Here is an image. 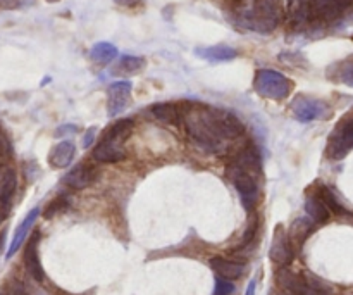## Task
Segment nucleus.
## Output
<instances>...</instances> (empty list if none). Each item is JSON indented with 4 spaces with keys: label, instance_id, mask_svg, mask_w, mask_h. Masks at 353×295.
Segmentation results:
<instances>
[{
    "label": "nucleus",
    "instance_id": "nucleus-15",
    "mask_svg": "<svg viewBox=\"0 0 353 295\" xmlns=\"http://www.w3.org/2000/svg\"><path fill=\"white\" fill-rule=\"evenodd\" d=\"M38 216H40V209L38 207H34V209H31L30 213H28V216L24 218L23 223L17 227L16 234H14L12 240H10V245H9V251H7V259L12 258L14 254H16L17 251H19L21 245L24 244V240H26L28 234H30V230L33 228V225L37 223Z\"/></svg>",
    "mask_w": 353,
    "mask_h": 295
},
{
    "label": "nucleus",
    "instance_id": "nucleus-35",
    "mask_svg": "<svg viewBox=\"0 0 353 295\" xmlns=\"http://www.w3.org/2000/svg\"><path fill=\"white\" fill-rule=\"evenodd\" d=\"M245 295H255V280H252V282L248 283L247 292H245Z\"/></svg>",
    "mask_w": 353,
    "mask_h": 295
},
{
    "label": "nucleus",
    "instance_id": "nucleus-9",
    "mask_svg": "<svg viewBox=\"0 0 353 295\" xmlns=\"http://www.w3.org/2000/svg\"><path fill=\"white\" fill-rule=\"evenodd\" d=\"M269 258L272 263L279 266H288L290 263L295 258V252H293V244L288 238L286 231L283 230V227L276 228L274 238H272L271 249H269Z\"/></svg>",
    "mask_w": 353,
    "mask_h": 295
},
{
    "label": "nucleus",
    "instance_id": "nucleus-16",
    "mask_svg": "<svg viewBox=\"0 0 353 295\" xmlns=\"http://www.w3.org/2000/svg\"><path fill=\"white\" fill-rule=\"evenodd\" d=\"M76 155V147L71 140H62L55 145L48 155V164L55 169L68 168Z\"/></svg>",
    "mask_w": 353,
    "mask_h": 295
},
{
    "label": "nucleus",
    "instance_id": "nucleus-19",
    "mask_svg": "<svg viewBox=\"0 0 353 295\" xmlns=\"http://www.w3.org/2000/svg\"><path fill=\"white\" fill-rule=\"evenodd\" d=\"M195 54L200 59H205L209 62H228L233 61L238 52L233 47H228V45H212V47L196 48Z\"/></svg>",
    "mask_w": 353,
    "mask_h": 295
},
{
    "label": "nucleus",
    "instance_id": "nucleus-33",
    "mask_svg": "<svg viewBox=\"0 0 353 295\" xmlns=\"http://www.w3.org/2000/svg\"><path fill=\"white\" fill-rule=\"evenodd\" d=\"M116 3H119V6H126V7H131L134 6V3H138L140 0H114Z\"/></svg>",
    "mask_w": 353,
    "mask_h": 295
},
{
    "label": "nucleus",
    "instance_id": "nucleus-10",
    "mask_svg": "<svg viewBox=\"0 0 353 295\" xmlns=\"http://www.w3.org/2000/svg\"><path fill=\"white\" fill-rule=\"evenodd\" d=\"M131 95V83L130 82H116L107 88V111L110 116H117L123 113L130 104Z\"/></svg>",
    "mask_w": 353,
    "mask_h": 295
},
{
    "label": "nucleus",
    "instance_id": "nucleus-36",
    "mask_svg": "<svg viewBox=\"0 0 353 295\" xmlns=\"http://www.w3.org/2000/svg\"><path fill=\"white\" fill-rule=\"evenodd\" d=\"M272 295H293V294L285 292V290H279V292H276V294H272Z\"/></svg>",
    "mask_w": 353,
    "mask_h": 295
},
{
    "label": "nucleus",
    "instance_id": "nucleus-30",
    "mask_svg": "<svg viewBox=\"0 0 353 295\" xmlns=\"http://www.w3.org/2000/svg\"><path fill=\"white\" fill-rule=\"evenodd\" d=\"M31 0H0V9L10 10V9H19V7L26 6Z\"/></svg>",
    "mask_w": 353,
    "mask_h": 295
},
{
    "label": "nucleus",
    "instance_id": "nucleus-34",
    "mask_svg": "<svg viewBox=\"0 0 353 295\" xmlns=\"http://www.w3.org/2000/svg\"><path fill=\"white\" fill-rule=\"evenodd\" d=\"M69 131H71V133H74V126H61V130H57V133L55 135H62V133H69Z\"/></svg>",
    "mask_w": 353,
    "mask_h": 295
},
{
    "label": "nucleus",
    "instance_id": "nucleus-22",
    "mask_svg": "<svg viewBox=\"0 0 353 295\" xmlns=\"http://www.w3.org/2000/svg\"><path fill=\"white\" fill-rule=\"evenodd\" d=\"M312 230H314V221L310 220V218H299V220L293 221L292 228H290L288 238L292 240V244L302 245Z\"/></svg>",
    "mask_w": 353,
    "mask_h": 295
},
{
    "label": "nucleus",
    "instance_id": "nucleus-2",
    "mask_svg": "<svg viewBox=\"0 0 353 295\" xmlns=\"http://www.w3.org/2000/svg\"><path fill=\"white\" fill-rule=\"evenodd\" d=\"M134 123L131 120H121L107 128L102 135V140L93 151V159L99 162H119L126 158L124 152V142L130 138Z\"/></svg>",
    "mask_w": 353,
    "mask_h": 295
},
{
    "label": "nucleus",
    "instance_id": "nucleus-8",
    "mask_svg": "<svg viewBox=\"0 0 353 295\" xmlns=\"http://www.w3.org/2000/svg\"><path fill=\"white\" fill-rule=\"evenodd\" d=\"M353 3V0H309V12L323 21L340 17Z\"/></svg>",
    "mask_w": 353,
    "mask_h": 295
},
{
    "label": "nucleus",
    "instance_id": "nucleus-17",
    "mask_svg": "<svg viewBox=\"0 0 353 295\" xmlns=\"http://www.w3.org/2000/svg\"><path fill=\"white\" fill-rule=\"evenodd\" d=\"M17 189V176L12 168L2 166L0 168V204L9 206L12 204V197Z\"/></svg>",
    "mask_w": 353,
    "mask_h": 295
},
{
    "label": "nucleus",
    "instance_id": "nucleus-11",
    "mask_svg": "<svg viewBox=\"0 0 353 295\" xmlns=\"http://www.w3.org/2000/svg\"><path fill=\"white\" fill-rule=\"evenodd\" d=\"M38 242H40V231H34L30 240H28L26 249H24V266H26L28 273L33 276V280L43 282L45 272L41 268L40 256H38Z\"/></svg>",
    "mask_w": 353,
    "mask_h": 295
},
{
    "label": "nucleus",
    "instance_id": "nucleus-21",
    "mask_svg": "<svg viewBox=\"0 0 353 295\" xmlns=\"http://www.w3.org/2000/svg\"><path fill=\"white\" fill-rule=\"evenodd\" d=\"M152 114H154V117H157L159 121H162V123H169V124L181 123V113H179L178 106H174V104H169V102L155 104V106L152 107Z\"/></svg>",
    "mask_w": 353,
    "mask_h": 295
},
{
    "label": "nucleus",
    "instance_id": "nucleus-37",
    "mask_svg": "<svg viewBox=\"0 0 353 295\" xmlns=\"http://www.w3.org/2000/svg\"><path fill=\"white\" fill-rule=\"evenodd\" d=\"M0 295H3V294H0Z\"/></svg>",
    "mask_w": 353,
    "mask_h": 295
},
{
    "label": "nucleus",
    "instance_id": "nucleus-24",
    "mask_svg": "<svg viewBox=\"0 0 353 295\" xmlns=\"http://www.w3.org/2000/svg\"><path fill=\"white\" fill-rule=\"evenodd\" d=\"M319 197L323 199V202L326 204V207L330 209V213H331V211H333L334 214H345V213H347V209H345V207L341 206L340 202H338L336 196H334V193L331 192L330 189H326V187H323V189H321Z\"/></svg>",
    "mask_w": 353,
    "mask_h": 295
},
{
    "label": "nucleus",
    "instance_id": "nucleus-13",
    "mask_svg": "<svg viewBox=\"0 0 353 295\" xmlns=\"http://www.w3.org/2000/svg\"><path fill=\"white\" fill-rule=\"evenodd\" d=\"M236 166H240L241 169L245 171L252 173V175L259 176L262 171V161H261V154H259L257 147L254 144H247L245 147H241L240 151L234 154L233 161Z\"/></svg>",
    "mask_w": 353,
    "mask_h": 295
},
{
    "label": "nucleus",
    "instance_id": "nucleus-6",
    "mask_svg": "<svg viewBox=\"0 0 353 295\" xmlns=\"http://www.w3.org/2000/svg\"><path fill=\"white\" fill-rule=\"evenodd\" d=\"M292 113L300 123H310V121L327 120L331 116V107L319 99L300 95L293 100Z\"/></svg>",
    "mask_w": 353,
    "mask_h": 295
},
{
    "label": "nucleus",
    "instance_id": "nucleus-23",
    "mask_svg": "<svg viewBox=\"0 0 353 295\" xmlns=\"http://www.w3.org/2000/svg\"><path fill=\"white\" fill-rule=\"evenodd\" d=\"M90 57L97 64H109L114 59L117 57V48L112 44H107V41H100V44L93 45L92 50H90Z\"/></svg>",
    "mask_w": 353,
    "mask_h": 295
},
{
    "label": "nucleus",
    "instance_id": "nucleus-27",
    "mask_svg": "<svg viewBox=\"0 0 353 295\" xmlns=\"http://www.w3.org/2000/svg\"><path fill=\"white\" fill-rule=\"evenodd\" d=\"M10 158H12V147H10V142L7 138V135L0 128V168L6 166L10 161Z\"/></svg>",
    "mask_w": 353,
    "mask_h": 295
},
{
    "label": "nucleus",
    "instance_id": "nucleus-18",
    "mask_svg": "<svg viewBox=\"0 0 353 295\" xmlns=\"http://www.w3.org/2000/svg\"><path fill=\"white\" fill-rule=\"evenodd\" d=\"M210 268L216 272L217 276L226 280L241 278V275H243L245 272V266L241 265V263L230 261V259H224V258H214L212 261H210Z\"/></svg>",
    "mask_w": 353,
    "mask_h": 295
},
{
    "label": "nucleus",
    "instance_id": "nucleus-26",
    "mask_svg": "<svg viewBox=\"0 0 353 295\" xmlns=\"http://www.w3.org/2000/svg\"><path fill=\"white\" fill-rule=\"evenodd\" d=\"M68 206H69L68 197H65V196H59L57 199H54L50 204H48V207H47V209H45L43 216L47 218V220H50V218H54L55 214H59V213H62V211L68 209Z\"/></svg>",
    "mask_w": 353,
    "mask_h": 295
},
{
    "label": "nucleus",
    "instance_id": "nucleus-12",
    "mask_svg": "<svg viewBox=\"0 0 353 295\" xmlns=\"http://www.w3.org/2000/svg\"><path fill=\"white\" fill-rule=\"evenodd\" d=\"M281 17L292 24L305 23L309 16V3L307 0H276Z\"/></svg>",
    "mask_w": 353,
    "mask_h": 295
},
{
    "label": "nucleus",
    "instance_id": "nucleus-25",
    "mask_svg": "<svg viewBox=\"0 0 353 295\" xmlns=\"http://www.w3.org/2000/svg\"><path fill=\"white\" fill-rule=\"evenodd\" d=\"M143 66H145V59L143 57L124 55V57H121L117 69H119V71H124V73H138L140 69H143Z\"/></svg>",
    "mask_w": 353,
    "mask_h": 295
},
{
    "label": "nucleus",
    "instance_id": "nucleus-14",
    "mask_svg": "<svg viewBox=\"0 0 353 295\" xmlns=\"http://www.w3.org/2000/svg\"><path fill=\"white\" fill-rule=\"evenodd\" d=\"M95 176H97L95 168L81 162V164L74 166V168L65 175L64 183L69 187V189L85 190L86 187H90L93 182H95Z\"/></svg>",
    "mask_w": 353,
    "mask_h": 295
},
{
    "label": "nucleus",
    "instance_id": "nucleus-31",
    "mask_svg": "<svg viewBox=\"0 0 353 295\" xmlns=\"http://www.w3.org/2000/svg\"><path fill=\"white\" fill-rule=\"evenodd\" d=\"M10 295H31L26 290V287L19 282H14L12 283V289H10Z\"/></svg>",
    "mask_w": 353,
    "mask_h": 295
},
{
    "label": "nucleus",
    "instance_id": "nucleus-28",
    "mask_svg": "<svg viewBox=\"0 0 353 295\" xmlns=\"http://www.w3.org/2000/svg\"><path fill=\"white\" fill-rule=\"evenodd\" d=\"M233 292H234V285L231 283V280L216 276V289H214V295H231Z\"/></svg>",
    "mask_w": 353,
    "mask_h": 295
},
{
    "label": "nucleus",
    "instance_id": "nucleus-32",
    "mask_svg": "<svg viewBox=\"0 0 353 295\" xmlns=\"http://www.w3.org/2000/svg\"><path fill=\"white\" fill-rule=\"evenodd\" d=\"M93 137H95V128H90L85 135V147H90V145H92Z\"/></svg>",
    "mask_w": 353,
    "mask_h": 295
},
{
    "label": "nucleus",
    "instance_id": "nucleus-3",
    "mask_svg": "<svg viewBox=\"0 0 353 295\" xmlns=\"http://www.w3.org/2000/svg\"><path fill=\"white\" fill-rule=\"evenodd\" d=\"M279 19H281V14H279L276 0H257L254 9L248 10L241 17L243 26L259 31V33H271L278 26Z\"/></svg>",
    "mask_w": 353,
    "mask_h": 295
},
{
    "label": "nucleus",
    "instance_id": "nucleus-5",
    "mask_svg": "<svg viewBox=\"0 0 353 295\" xmlns=\"http://www.w3.org/2000/svg\"><path fill=\"white\" fill-rule=\"evenodd\" d=\"M226 175L231 180V183L234 185V189L240 193L241 204H243L245 209L248 213L255 209L259 202V185H257V176L252 175V173L245 171L240 166H236L234 162H230L226 166Z\"/></svg>",
    "mask_w": 353,
    "mask_h": 295
},
{
    "label": "nucleus",
    "instance_id": "nucleus-20",
    "mask_svg": "<svg viewBox=\"0 0 353 295\" xmlns=\"http://www.w3.org/2000/svg\"><path fill=\"white\" fill-rule=\"evenodd\" d=\"M305 211L307 216L314 221V223H326L330 220V209L326 204L323 202L319 196H309L305 200Z\"/></svg>",
    "mask_w": 353,
    "mask_h": 295
},
{
    "label": "nucleus",
    "instance_id": "nucleus-1",
    "mask_svg": "<svg viewBox=\"0 0 353 295\" xmlns=\"http://www.w3.org/2000/svg\"><path fill=\"white\" fill-rule=\"evenodd\" d=\"M185 126L190 138L209 154L223 155L230 149V142L245 133V126L233 113L195 107L185 114Z\"/></svg>",
    "mask_w": 353,
    "mask_h": 295
},
{
    "label": "nucleus",
    "instance_id": "nucleus-29",
    "mask_svg": "<svg viewBox=\"0 0 353 295\" xmlns=\"http://www.w3.org/2000/svg\"><path fill=\"white\" fill-rule=\"evenodd\" d=\"M340 82L353 88V59H348V61L341 66Z\"/></svg>",
    "mask_w": 353,
    "mask_h": 295
},
{
    "label": "nucleus",
    "instance_id": "nucleus-7",
    "mask_svg": "<svg viewBox=\"0 0 353 295\" xmlns=\"http://www.w3.org/2000/svg\"><path fill=\"white\" fill-rule=\"evenodd\" d=\"M350 151H353V117L338 124V128L330 137L326 154L334 161H340L347 158Z\"/></svg>",
    "mask_w": 353,
    "mask_h": 295
},
{
    "label": "nucleus",
    "instance_id": "nucleus-4",
    "mask_svg": "<svg viewBox=\"0 0 353 295\" xmlns=\"http://www.w3.org/2000/svg\"><path fill=\"white\" fill-rule=\"evenodd\" d=\"M255 92L265 99L285 100L292 93L293 83L274 69H261L255 75Z\"/></svg>",
    "mask_w": 353,
    "mask_h": 295
}]
</instances>
